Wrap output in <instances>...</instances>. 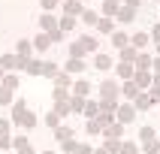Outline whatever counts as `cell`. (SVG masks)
Here are the masks:
<instances>
[{"instance_id":"cell-26","label":"cell","mask_w":160,"mask_h":154,"mask_svg":"<svg viewBox=\"0 0 160 154\" xmlns=\"http://www.w3.org/2000/svg\"><path fill=\"white\" fill-rule=\"evenodd\" d=\"M115 15L121 18V21H133V9H130V6H127V9H118Z\"/></svg>"},{"instance_id":"cell-41","label":"cell","mask_w":160,"mask_h":154,"mask_svg":"<svg viewBox=\"0 0 160 154\" xmlns=\"http://www.w3.org/2000/svg\"><path fill=\"white\" fill-rule=\"evenodd\" d=\"M3 85H6V88H18V79H15V76H9V79L3 82Z\"/></svg>"},{"instance_id":"cell-31","label":"cell","mask_w":160,"mask_h":154,"mask_svg":"<svg viewBox=\"0 0 160 154\" xmlns=\"http://www.w3.org/2000/svg\"><path fill=\"white\" fill-rule=\"evenodd\" d=\"M118 151H121V154H136V148H133V142H121Z\"/></svg>"},{"instance_id":"cell-33","label":"cell","mask_w":160,"mask_h":154,"mask_svg":"<svg viewBox=\"0 0 160 154\" xmlns=\"http://www.w3.org/2000/svg\"><path fill=\"white\" fill-rule=\"evenodd\" d=\"M88 91H91V85H88V82H79V85H76V94H79V97H85Z\"/></svg>"},{"instance_id":"cell-19","label":"cell","mask_w":160,"mask_h":154,"mask_svg":"<svg viewBox=\"0 0 160 154\" xmlns=\"http://www.w3.org/2000/svg\"><path fill=\"white\" fill-rule=\"evenodd\" d=\"M72 27H76V18H72V15H63L61 18V30L67 33V30H72Z\"/></svg>"},{"instance_id":"cell-17","label":"cell","mask_w":160,"mask_h":154,"mask_svg":"<svg viewBox=\"0 0 160 154\" xmlns=\"http://www.w3.org/2000/svg\"><path fill=\"white\" fill-rule=\"evenodd\" d=\"M115 12H118V3H115V0H106V3H103V15H109V18H112Z\"/></svg>"},{"instance_id":"cell-9","label":"cell","mask_w":160,"mask_h":154,"mask_svg":"<svg viewBox=\"0 0 160 154\" xmlns=\"http://www.w3.org/2000/svg\"><path fill=\"white\" fill-rule=\"evenodd\" d=\"M39 76H48V79H54V76H58V67H54L52 61H45L42 67H39Z\"/></svg>"},{"instance_id":"cell-35","label":"cell","mask_w":160,"mask_h":154,"mask_svg":"<svg viewBox=\"0 0 160 154\" xmlns=\"http://www.w3.org/2000/svg\"><path fill=\"white\" fill-rule=\"evenodd\" d=\"M139 136H142L145 142H151V139H154V130H151V127H142V133H139Z\"/></svg>"},{"instance_id":"cell-38","label":"cell","mask_w":160,"mask_h":154,"mask_svg":"<svg viewBox=\"0 0 160 154\" xmlns=\"http://www.w3.org/2000/svg\"><path fill=\"white\" fill-rule=\"evenodd\" d=\"M58 118H61V115H58V112H54V115H48V118H45V124H48V127H58V124H61V121H58Z\"/></svg>"},{"instance_id":"cell-15","label":"cell","mask_w":160,"mask_h":154,"mask_svg":"<svg viewBox=\"0 0 160 154\" xmlns=\"http://www.w3.org/2000/svg\"><path fill=\"white\" fill-rule=\"evenodd\" d=\"M39 24H42V30H45V33H52V30H54V24H58V21H54L52 15H42V18H39Z\"/></svg>"},{"instance_id":"cell-30","label":"cell","mask_w":160,"mask_h":154,"mask_svg":"<svg viewBox=\"0 0 160 154\" xmlns=\"http://www.w3.org/2000/svg\"><path fill=\"white\" fill-rule=\"evenodd\" d=\"M157 151H160V142H157V139L145 142V154H157Z\"/></svg>"},{"instance_id":"cell-29","label":"cell","mask_w":160,"mask_h":154,"mask_svg":"<svg viewBox=\"0 0 160 154\" xmlns=\"http://www.w3.org/2000/svg\"><path fill=\"white\" fill-rule=\"evenodd\" d=\"M3 67H6V70L18 67V54H6V57H3Z\"/></svg>"},{"instance_id":"cell-45","label":"cell","mask_w":160,"mask_h":154,"mask_svg":"<svg viewBox=\"0 0 160 154\" xmlns=\"http://www.w3.org/2000/svg\"><path fill=\"white\" fill-rule=\"evenodd\" d=\"M0 133H9V124H6V121H0Z\"/></svg>"},{"instance_id":"cell-16","label":"cell","mask_w":160,"mask_h":154,"mask_svg":"<svg viewBox=\"0 0 160 154\" xmlns=\"http://www.w3.org/2000/svg\"><path fill=\"white\" fill-rule=\"evenodd\" d=\"M130 42H133V48H142V45H148V36H145V33H133Z\"/></svg>"},{"instance_id":"cell-8","label":"cell","mask_w":160,"mask_h":154,"mask_svg":"<svg viewBox=\"0 0 160 154\" xmlns=\"http://www.w3.org/2000/svg\"><path fill=\"white\" fill-rule=\"evenodd\" d=\"M48 42H52V36H48V33H39V36L33 39V48H39V52H45V48H48Z\"/></svg>"},{"instance_id":"cell-48","label":"cell","mask_w":160,"mask_h":154,"mask_svg":"<svg viewBox=\"0 0 160 154\" xmlns=\"http://www.w3.org/2000/svg\"><path fill=\"white\" fill-rule=\"evenodd\" d=\"M97 154H109V151H97Z\"/></svg>"},{"instance_id":"cell-34","label":"cell","mask_w":160,"mask_h":154,"mask_svg":"<svg viewBox=\"0 0 160 154\" xmlns=\"http://www.w3.org/2000/svg\"><path fill=\"white\" fill-rule=\"evenodd\" d=\"M54 82H58V88H67V85H70V76H61V72H58Z\"/></svg>"},{"instance_id":"cell-46","label":"cell","mask_w":160,"mask_h":154,"mask_svg":"<svg viewBox=\"0 0 160 154\" xmlns=\"http://www.w3.org/2000/svg\"><path fill=\"white\" fill-rule=\"evenodd\" d=\"M154 39H157V42H160V24L154 27Z\"/></svg>"},{"instance_id":"cell-2","label":"cell","mask_w":160,"mask_h":154,"mask_svg":"<svg viewBox=\"0 0 160 154\" xmlns=\"http://www.w3.org/2000/svg\"><path fill=\"white\" fill-rule=\"evenodd\" d=\"M97 30H100V33H115V21H112L109 15H103L97 21Z\"/></svg>"},{"instance_id":"cell-1","label":"cell","mask_w":160,"mask_h":154,"mask_svg":"<svg viewBox=\"0 0 160 154\" xmlns=\"http://www.w3.org/2000/svg\"><path fill=\"white\" fill-rule=\"evenodd\" d=\"M136 118V106H118V121L121 124H130Z\"/></svg>"},{"instance_id":"cell-10","label":"cell","mask_w":160,"mask_h":154,"mask_svg":"<svg viewBox=\"0 0 160 154\" xmlns=\"http://www.w3.org/2000/svg\"><path fill=\"white\" fill-rule=\"evenodd\" d=\"M15 124H21V127H33V124H36V115H33V112H27V109H24V115L18 118Z\"/></svg>"},{"instance_id":"cell-47","label":"cell","mask_w":160,"mask_h":154,"mask_svg":"<svg viewBox=\"0 0 160 154\" xmlns=\"http://www.w3.org/2000/svg\"><path fill=\"white\" fill-rule=\"evenodd\" d=\"M0 79H3V67H0Z\"/></svg>"},{"instance_id":"cell-32","label":"cell","mask_w":160,"mask_h":154,"mask_svg":"<svg viewBox=\"0 0 160 154\" xmlns=\"http://www.w3.org/2000/svg\"><path fill=\"white\" fill-rule=\"evenodd\" d=\"M70 54H72V57H82V54H85V48H82V42H72V45H70Z\"/></svg>"},{"instance_id":"cell-28","label":"cell","mask_w":160,"mask_h":154,"mask_svg":"<svg viewBox=\"0 0 160 154\" xmlns=\"http://www.w3.org/2000/svg\"><path fill=\"white\" fill-rule=\"evenodd\" d=\"M9 91H12V88H6V85L0 88V106H6L9 100H12V94H9Z\"/></svg>"},{"instance_id":"cell-43","label":"cell","mask_w":160,"mask_h":154,"mask_svg":"<svg viewBox=\"0 0 160 154\" xmlns=\"http://www.w3.org/2000/svg\"><path fill=\"white\" fill-rule=\"evenodd\" d=\"M42 6L45 9H54V6H58V0H42Z\"/></svg>"},{"instance_id":"cell-5","label":"cell","mask_w":160,"mask_h":154,"mask_svg":"<svg viewBox=\"0 0 160 154\" xmlns=\"http://www.w3.org/2000/svg\"><path fill=\"white\" fill-rule=\"evenodd\" d=\"M121 133H124V124H106V136L109 139H121Z\"/></svg>"},{"instance_id":"cell-18","label":"cell","mask_w":160,"mask_h":154,"mask_svg":"<svg viewBox=\"0 0 160 154\" xmlns=\"http://www.w3.org/2000/svg\"><path fill=\"white\" fill-rule=\"evenodd\" d=\"M24 100H18V103H15V106H12V121H18V118H21V115H24Z\"/></svg>"},{"instance_id":"cell-7","label":"cell","mask_w":160,"mask_h":154,"mask_svg":"<svg viewBox=\"0 0 160 154\" xmlns=\"http://www.w3.org/2000/svg\"><path fill=\"white\" fill-rule=\"evenodd\" d=\"M54 136H58V142H70L72 130H70V127H54Z\"/></svg>"},{"instance_id":"cell-40","label":"cell","mask_w":160,"mask_h":154,"mask_svg":"<svg viewBox=\"0 0 160 154\" xmlns=\"http://www.w3.org/2000/svg\"><path fill=\"white\" fill-rule=\"evenodd\" d=\"M0 148H12V142H9L6 133H0Z\"/></svg>"},{"instance_id":"cell-23","label":"cell","mask_w":160,"mask_h":154,"mask_svg":"<svg viewBox=\"0 0 160 154\" xmlns=\"http://www.w3.org/2000/svg\"><path fill=\"white\" fill-rule=\"evenodd\" d=\"M112 42H115L118 48H127V42H130V39H127L124 33H112Z\"/></svg>"},{"instance_id":"cell-14","label":"cell","mask_w":160,"mask_h":154,"mask_svg":"<svg viewBox=\"0 0 160 154\" xmlns=\"http://www.w3.org/2000/svg\"><path fill=\"white\" fill-rule=\"evenodd\" d=\"M82 6H79V0H67V9H63V15H79Z\"/></svg>"},{"instance_id":"cell-37","label":"cell","mask_w":160,"mask_h":154,"mask_svg":"<svg viewBox=\"0 0 160 154\" xmlns=\"http://www.w3.org/2000/svg\"><path fill=\"white\" fill-rule=\"evenodd\" d=\"M82 109H85V100L76 97V100H72V112H82Z\"/></svg>"},{"instance_id":"cell-6","label":"cell","mask_w":160,"mask_h":154,"mask_svg":"<svg viewBox=\"0 0 160 154\" xmlns=\"http://www.w3.org/2000/svg\"><path fill=\"white\" fill-rule=\"evenodd\" d=\"M79 42H82V48H85V52H97V36H82V39H79Z\"/></svg>"},{"instance_id":"cell-25","label":"cell","mask_w":160,"mask_h":154,"mask_svg":"<svg viewBox=\"0 0 160 154\" xmlns=\"http://www.w3.org/2000/svg\"><path fill=\"white\" fill-rule=\"evenodd\" d=\"M118 76H121V79H130V76H133V67H130V63H121V67H118Z\"/></svg>"},{"instance_id":"cell-44","label":"cell","mask_w":160,"mask_h":154,"mask_svg":"<svg viewBox=\"0 0 160 154\" xmlns=\"http://www.w3.org/2000/svg\"><path fill=\"white\" fill-rule=\"evenodd\" d=\"M151 67H154V76H160V57H157V61H151Z\"/></svg>"},{"instance_id":"cell-3","label":"cell","mask_w":160,"mask_h":154,"mask_svg":"<svg viewBox=\"0 0 160 154\" xmlns=\"http://www.w3.org/2000/svg\"><path fill=\"white\" fill-rule=\"evenodd\" d=\"M100 94L103 97H118V82H103L100 85Z\"/></svg>"},{"instance_id":"cell-21","label":"cell","mask_w":160,"mask_h":154,"mask_svg":"<svg viewBox=\"0 0 160 154\" xmlns=\"http://www.w3.org/2000/svg\"><path fill=\"white\" fill-rule=\"evenodd\" d=\"M82 21H85V24H97L100 18H97V12H91V9H85V12H82Z\"/></svg>"},{"instance_id":"cell-24","label":"cell","mask_w":160,"mask_h":154,"mask_svg":"<svg viewBox=\"0 0 160 154\" xmlns=\"http://www.w3.org/2000/svg\"><path fill=\"white\" fill-rule=\"evenodd\" d=\"M97 112H100V103H85V115L88 118H97Z\"/></svg>"},{"instance_id":"cell-36","label":"cell","mask_w":160,"mask_h":154,"mask_svg":"<svg viewBox=\"0 0 160 154\" xmlns=\"http://www.w3.org/2000/svg\"><path fill=\"white\" fill-rule=\"evenodd\" d=\"M136 67H151V57H148V54H139V61H136Z\"/></svg>"},{"instance_id":"cell-12","label":"cell","mask_w":160,"mask_h":154,"mask_svg":"<svg viewBox=\"0 0 160 154\" xmlns=\"http://www.w3.org/2000/svg\"><path fill=\"white\" fill-rule=\"evenodd\" d=\"M94 63H97V70H109V67H112V57H109V54H97Z\"/></svg>"},{"instance_id":"cell-42","label":"cell","mask_w":160,"mask_h":154,"mask_svg":"<svg viewBox=\"0 0 160 154\" xmlns=\"http://www.w3.org/2000/svg\"><path fill=\"white\" fill-rule=\"evenodd\" d=\"M121 54H124V61H133V57H136V52H133V48H124Z\"/></svg>"},{"instance_id":"cell-22","label":"cell","mask_w":160,"mask_h":154,"mask_svg":"<svg viewBox=\"0 0 160 154\" xmlns=\"http://www.w3.org/2000/svg\"><path fill=\"white\" fill-rule=\"evenodd\" d=\"M67 70H72V72H82V70H85V63H82V57H72V61L67 63Z\"/></svg>"},{"instance_id":"cell-27","label":"cell","mask_w":160,"mask_h":154,"mask_svg":"<svg viewBox=\"0 0 160 154\" xmlns=\"http://www.w3.org/2000/svg\"><path fill=\"white\" fill-rule=\"evenodd\" d=\"M124 94H127V97H136V94H139V85H136V82H127V85H124Z\"/></svg>"},{"instance_id":"cell-49","label":"cell","mask_w":160,"mask_h":154,"mask_svg":"<svg viewBox=\"0 0 160 154\" xmlns=\"http://www.w3.org/2000/svg\"><path fill=\"white\" fill-rule=\"evenodd\" d=\"M157 54H160V45H157Z\"/></svg>"},{"instance_id":"cell-13","label":"cell","mask_w":160,"mask_h":154,"mask_svg":"<svg viewBox=\"0 0 160 154\" xmlns=\"http://www.w3.org/2000/svg\"><path fill=\"white\" fill-rule=\"evenodd\" d=\"M100 109H103V112H112V109H118V100L115 97H103L100 100Z\"/></svg>"},{"instance_id":"cell-11","label":"cell","mask_w":160,"mask_h":154,"mask_svg":"<svg viewBox=\"0 0 160 154\" xmlns=\"http://www.w3.org/2000/svg\"><path fill=\"white\" fill-rule=\"evenodd\" d=\"M30 52H33V42L21 39V42H18V57H30Z\"/></svg>"},{"instance_id":"cell-4","label":"cell","mask_w":160,"mask_h":154,"mask_svg":"<svg viewBox=\"0 0 160 154\" xmlns=\"http://www.w3.org/2000/svg\"><path fill=\"white\" fill-rule=\"evenodd\" d=\"M12 148H18V154H33V151H30V142H27L24 136H18L15 142H12Z\"/></svg>"},{"instance_id":"cell-50","label":"cell","mask_w":160,"mask_h":154,"mask_svg":"<svg viewBox=\"0 0 160 154\" xmlns=\"http://www.w3.org/2000/svg\"><path fill=\"white\" fill-rule=\"evenodd\" d=\"M115 3H121V0H115Z\"/></svg>"},{"instance_id":"cell-20","label":"cell","mask_w":160,"mask_h":154,"mask_svg":"<svg viewBox=\"0 0 160 154\" xmlns=\"http://www.w3.org/2000/svg\"><path fill=\"white\" fill-rule=\"evenodd\" d=\"M136 85H139V88H148V85H151V76H148V72H136Z\"/></svg>"},{"instance_id":"cell-39","label":"cell","mask_w":160,"mask_h":154,"mask_svg":"<svg viewBox=\"0 0 160 154\" xmlns=\"http://www.w3.org/2000/svg\"><path fill=\"white\" fill-rule=\"evenodd\" d=\"M72 151H76V154H91V148H88V145H79V142H76V145H72Z\"/></svg>"}]
</instances>
